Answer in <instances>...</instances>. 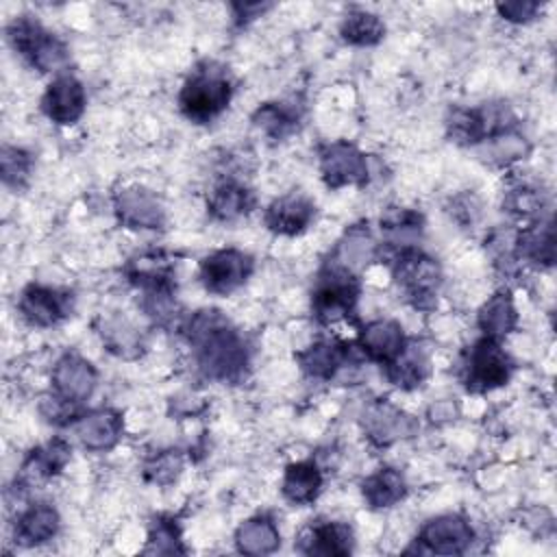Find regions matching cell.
Instances as JSON below:
<instances>
[{
  "mask_svg": "<svg viewBox=\"0 0 557 557\" xmlns=\"http://www.w3.org/2000/svg\"><path fill=\"white\" fill-rule=\"evenodd\" d=\"M144 553L146 555L185 553V546L181 540V527L172 516L159 513L157 518H152V522L148 527V540H146Z\"/></svg>",
  "mask_w": 557,
  "mask_h": 557,
  "instance_id": "37",
  "label": "cell"
},
{
  "mask_svg": "<svg viewBox=\"0 0 557 557\" xmlns=\"http://www.w3.org/2000/svg\"><path fill=\"white\" fill-rule=\"evenodd\" d=\"M74 435L81 442L83 448L91 453H104L111 450L124 433V418L115 409H94L87 413H81L72 422Z\"/></svg>",
  "mask_w": 557,
  "mask_h": 557,
  "instance_id": "18",
  "label": "cell"
},
{
  "mask_svg": "<svg viewBox=\"0 0 557 557\" xmlns=\"http://www.w3.org/2000/svg\"><path fill=\"white\" fill-rule=\"evenodd\" d=\"M513 372V361L498 339H476L461 363V383L472 394H485L507 385Z\"/></svg>",
  "mask_w": 557,
  "mask_h": 557,
  "instance_id": "6",
  "label": "cell"
},
{
  "mask_svg": "<svg viewBox=\"0 0 557 557\" xmlns=\"http://www.w3.org/2000/svg\"><path fill=\"white\" fill-rule=\"evenodd\" d=\"M35 170V157L22 146L4 144L0 150V174L2 183L11 189H24Z\"/></svg>",
  "mask_w": 557,
  "mask_h": 557,
  "instance_id": "36",
  "label": "cell"
},
{
  "mask_svg": "<svg viewBox=\"0 0 557 557\" xmlns=\"http://www.w3.org/2000/svg\"><path fill=\"white\" fill-rule=\"evenodd\" d=\"M235 548L242 555H270L281 546V531L272 516L257 513L235 529Z\"/></svg>",
  "mask_w": 557,
  "mask_h": 557,
  "instance_id": "29",
  "label": "cell"
},
{
  "mask_svg": "<svg viewBox=\"0 0 557 557\" xmlns=\"http://www.w3.org/2000/svg\"><path fill=\"white\" fill-rule=\"evenodd\" d=\"M233 98V78L224 63L205 59L183 81L178 109L194 124L213 122Z\"/></svg>",
  "mask_w": 557,
  "mask_h": 557,
  "instance_id": "2",
  "label": "cell"
},
{
  "mask_svg": "<svg viewBox=\"0 0 557 557\" xmlns=\"http://www.w3.org/2000/svg\"><path fill=\"white\" fill-rule=\"evenodd\" d=\"M381 368L385 370V376L392 385L400 389H416L429 376V370H431L429 352L422 344L407 339L405 348L389 363Z\"/></svg>",
  "mask_w": 557,
  "mask_h": 557,
  "instance_id": "28",
  "label": "cell"
},
{
  "mask_svg": "<svg viewBox=\"0 0 557 557\" xmlns=\"http://www.w3.org/2000/svg\"><path fill=\"white\" fill-rule=\"evenodd\" d=\"M518 324V311L513 298L507 289H498L492 294L476 313V326L481 329L483 337L490 339H505Z\"/></svg>",
  "mask_w": 557,
  "mask_h": 557,
  "instance_id": "31",
  "label": "cell"
},
{
  "mask_svg": "<svg viewBox=\"0 0 557 557\" xmlns=\"http://www.w3.org/2000/svg\"><path fill=\"white\" fill-rule=\"evenodd\" d=\"M124 274L144 294H174L176 289V259L165 250L150 248L133 255Z\"/></svg>",
  "mask_w": 557,
  "mask_h": 557,
  "instance_id": "12",
  "label": "cell"
},
{
  "mask_svg": "<svg viewBox=\"0 0 557 557\" xmlns=\"http://www.w3.org/2000/svg\"><path fill=\"white\" fill-rule=\"evenodd\" d=\"M516 255L537 268H550L555 263V228L553 220H535L522 233L516 235Z\"/></svg>",
  "mask_w": 557,
  "mask_h": 557,
  "instance_id": "30",
  "label": "cell"
},
{
  "mask_svg": "<svg viewBox=\"0 0 557 557\" xmlns=\"http://www.w3.org/2000/svg\"><path fill=\"white\" fill-rule=\"evenodd\" d=\"M429 416L437 422H446V420H455L457 416V407L450 400H440L429 409Z\"/></svg>",
  "mask_w": 557,
  "mask_h": 557,
  "instance_id": "44",
  "label": "cell"
},
{
  "mask_svg": "<svg viewBox=\"0 0 557 557\" xmlns=\"http://www.w3.org/2000/svg\"><path fill=\"white\" fill-rule=\"evenodd\" d=\"M52 394L59 398L81 405L87 398H91L96 385H98V370L91 361L81 357L78 352H63L52 368L50 374Z\"/></svg>",
  "mask_w": 557,
  "mask_h": 557,
  "instance_id": "16",
  "label": "cell"
},
{
  "mask_svg": "<svg viewBox=\"0 0 557 557\" xmlns=\"http://www.w3.org/2000/svg\"><path fill=\"white\" fill-rule=\"evenodd\" d=\"M198 370L220 383H237L250 363L244 335L215 309H200L183 324Z\"/></svg>",
  "mask_w": 557,
  "mask_h": 557,
  "instance_id": "1",
  "label": "cell"
},
{
  "mask_svg": "<svg viewBox=\"0 0 557 557\" xmlns=\"http://www.w3.org/2000/svg\"><path fill=\"white\" fill-rule=\"evenodd\" d=\"M542 9L540 2H533V0H513V2H498L496 4V11L503 20L511 22V24H527L531 22L537 11Z\"/></svg>",
  "mask_w": 557,
  "mask_h": 557,
  "instance_id": "41",
  "label": "cell"
},
{
  "mask_svg": "<svg viewBox=\"0 0 557 557\" xmlns=\"http://www.w3.org/2000/svg\"><path fill=\"white\" fill-rule=\"evenodd\" d=\"M7 39L11 48L39 74H61L70 61L67 44L33 15L13 17L7 24Z\"/></svg>",
  "mask_w": 557,
  "mask_h": 557,
  "instance_id": "3",
  "label": "cell"
},
{
  "mask_svg": "<svg viewBox=\"0 0 557 557\" xmlns=\"http://www.w3.org/2000/svg\"><path fill=\"white\" fill-rule=\"evenodd\" d=\"M352 529L342 520H315L302 531L298 540V550L305 555L346 557L352 553Z\"/></svg>",
  "mask_w": 557,
  "mask_h": 557,
  "instance_id": "19",
  "label": "cell"
},
{
  "mask_svg": "<svg viewBox=\"0 0 557 557\" xmlns=\"http://www.w3.org/2000/svg\"><path fill=\"white\" fill-rule=\"evenodd\" d=\"M183 470V453L178 448L159 450L144 463V479L157 485H170Z\"/></svg>",
  "mask_w": 557,
  "mask_h": 557,
  "instance_id": "39",
  "label": "cell"
},
{
  "mask_svg": "<svg viewBox=\"0 0 557 557\" xmlns=\"http://www.w3.org/2000/svg\"><path fill=\"white\" fill-rule=\"evenodd\" d=\"M61 527V516L50 503H33L13 522V542L24 548L50 542Z\"/></svg>",
  "mask_w": 557,
  "mask_h": 557,
  "instance_id": "21",
  "label": "cell"
},
{
  "mask_svg": "<svg viewBox=\"0 0 557 557\" xmlns=\"http://www.w3.org/2000/svg\"><path fill=\"white\" fill-rule=\"evenodd\" d=\"M361 494L372 509H389L407 496L405 474L392 466L379 468L361 481Z\"/></svg>",
  "mask_w": 557,
  "mask_h": 557,
  "instance_id": "32",
  "label": "cell"
},
{
  "mask_svg": "<svg viewBox=\"0 0 557 557\" xmlns=\"http://www.w3.org/2000/svg\"><path fill=\"white\" fill-rule=\"evenodd\" d=\"M422 213L409 207H387L381 213V231L396 248L413 246L416 237L422 233Z\"/></svg>",
  "mask_w": 557,
  "mask_h": 557,
  "instance_id": "35",
  "label": "cell"
},
{
  "mask_svg": "<svg viewBox=\"0 0 557 557\" xmlns=\"http://www.w3.org/2000/svg\"><path fill=\"white\" fill-rule=\"evenodd\" d=\"M448 213L463 226H472L481 218V202L474 194H459L450 200Z\"/></svg>",
  "mask_w": 557,
  "mask_h": 557,
  "instance_id": "42",
  "label": "cell"
},
{
  "mask_svg": "<svg viewBox=\"0 0 557 557\" xmlns=\"http://www.w3.org/2000/svg\"><path fill=\"white\" fill-rule=\"evenodd\" d=\"M416 540L429 553L461 555L474 542V529L461 513H442L426 520Z\"/></svg>",
  "mask_w": 557,
  "mask_h": 557,
  "instance_id": "14",
  "label": "cell"
},
{
  "mask_svg": "<svg viewBox=\"0 0 557 557\" xmlns=\"http://www.w3.org/2000/svg\"><path fill=\"white\" fill-rule=\"evenodd\" d=\"M74 296L67 289L30 283L20 292L17 311L22 320L37 329H50L72 315Z\"/></svg>",
  "mask_w": 557,
  "mask_h": 557,
  "instance_id": "10",
  "label": "cell"
},
{
  "mask_svg": "<svg viewBox=\"0 0 557 557\" xmlns=\"http://www.w3.org/2000/svg\"><path fill=\"white\" fill-rule=\"evenodd\" d=\"M361 429L374 446H389L411 437L418 431V422L389 400H372L361 413Z\"/></svg>",
  "mask_w": 557,
  "mask_h": 557,
  "instance_id": "15",
  "label": "cell"
},
{
  "mask_svg": "<svg viewBox=\"0 0 557 557\" xmlns=\"http://www.w3.org/2000/svg\"><path fill=\"white\" fill-rule=\"evenodd\" d=\"M516 128V115L507 102H485L481 107H457L446 117L450 141L461 146H479L505 131Z\"/></svg>",
  "mask_w": 557,
  "mask_h": 557,
  "instance_id": "5",
  "label": "cell"
},
{
  "mask_svg": "<svg viewBox=\"0 0 557 557\" xmlns=\"http://www.w3.org/2000/svg\"><path fill=\"white\" fill-rule=\"evenodd\" d=\"M359 300L357 276L326 263L318 276V283L311 294V311L322 324H333L346 320L355 313Z\"/></svg>",
  "mask_w": 557,
  "mask_h": 557,
  "instance_id": "7",
  "label": "cell"
},
{
  "mask_svg": "<svg viewBox=\"0 0 557 557\" xmlns=\"http://www.w3.org/2000/svg\"><path fill=\"white\" fill-rule=\"evenodd\" d=\"M265 9H270V4H261V2H244V4H233L235 17L239 22H250L255 17H259Z\"/></svg>",
  "mask_w": 557,
  "mask_h": 557,
  "instance_id": "43",
  "label": "cell"
},
{
  "mask_svg": "<svg viewBox=\"0 0 557 557\" xmlns=\"http://www.w3.org/2000/svg\"><path fill=\"white\" fill-rule=\"evenodd\" d=\"M529 152V141L524 135H520L516 128L513 131H505L487 141H483V157L485 161L505 168L511 165L520 159H524V154Z\"/></svg>",
  "mask_w": 557,
  "mask_h": 557,
  "instance_id": "38",
  "label": "cell"
},
{
  "mask_svg": "<svg viewBox=\"0 0 557 557\" xmlns=\"http://www.w3.org/2000/svg\"><path fill=\"white\" fill-rule=\"evenodd\" d=\"M252 207H255L252 191L235 178H224L215 183L207 196V213L218 222L239 220L248 215Z\"/></svg>",
  "mask_w": 557,
  "mask_h": 557,
  "instance_id": "24",
  "label": "cell"
},
{
  "mask_svg": "<svg viewBox=\"0 0 557 557\" xmlns=\"http://www.w3.org/2000/svg\"><path fill=\"white\" fill-rule=\"evenodd\" d=\"M376 250H379V244L372 231L368 228V224H352L350 228H346V233L337 242V248L329 263L357 276L363 268L372 263V259L376 257Z\"/></svg>",
  "mask_w": 557,
  "mask_h": 557,
  "instance_id": "23",
  "label": "cell"
},
{
  "mask_svg": "<svg viewBox=\"0 0 557 557\" xmlns=\"http://www.w3.org/2000/svg\"><path fill=\"white\" fill-rule=\"evenodd\" d=\"M85 109H87L85 85L72 72L54 74V78L50 81V85L41 96L44 115L59 126H72L83 117Z\"/></svg>",
  "mask_w": 557,
  "mask_h": 557,
  "instance_id": "13",
  "label": "cell"
},
{
  "mask_svg": "<svg viewBox=\"0 0 557 557\" xmlns=\"http://www.w3.org/2000/svg\"><path fill=\"white\" fill-rule=\"evenodd\" d=\"M96 333L100 335L102 346L120 359H137L146 348L144 335L139 333V329L122 315L98 318Z\"/></svg>",
  "mask_w": 557,
  "mask_h": 557,
  "instance_id": "25",
  "label": "cell"
},
{
  "mask_svg": "<svg viewBox=\"0 0 557 557\" xmlns=\"http://www.w3.org/2000/svg\"><path fill=\"white\" fill-rule=\"evenodd\" d=\"M389 270L405 298L416 309H433L442 285V268L437 259L418 246L396 248L389 259Z\"/></svg>",
  "mask_w": 557,
  "mask_h": 557,
  "instance_id": "4",
  "label": "cell"
},
{
  "mask_svg": "<svg viewBox=\"0 0 557 557\" xmlns=\"http://www.w3.org/2000/svg\"><path fill=\"white\" fill-rule=\"evenodd\" d=\"M255 259L239 248H220L202 257L198 276L207 292L228 296L239 289L252 274Z\"/></svg>",
  "mask_w": 557,
  "mask_h": 557,
  "instance_id": "9",
  "label": "cell"
},
{
  "mask_svg": "<svg viewBox=\"0 0 557 557\" xmlns=\"http://www.w3.org/2000/svg\"><path fill=\"white\" fill-rule=\"evenodd\" d=\"M302 372L311 379H333L348 359V346L333 337H322L296 355Z\"/></svg>",
  "mask_w": 557,
  "mask_h": 557,
  "instance_id": "26",
  "label": "cell"
},
{
  "mask_svg": "<svg viewBox=\"0 0 557 557\" xmlns=\"http://www.w3.org/2000/svg\"><path fill=\"white\" fill-rule=\"evenodd\" d=\"M313 220H315V202L300 191H287L274 198L263 211V224L274 235H287V237L300 235L309 228Z\"/></svg>",
  "mask_w": 557,
  "mask_h": 557,
  "instance_id": "17",
  "label": "cell"
},
{
  "mask_svg": "<svg viewBox=\"0 0 557 557\" xmlns=\"http://www.w3.org/2000/svg\"><path fill=\"white\" fill-rule=\"evenodd\" d=\"M70 457H72V446L63 437H52L26 453L15 481L20 485L48 481L67 466Z\"/></svg>",
  "mask_w": 557,
  "mask_h": 557,
  "instance_id": "20",
  "label": "cell"
},
{
  "mask_svg": "<svg viewBox=\"0 0 557 557\" xmlns=\"http://www.w3.org/2000/svg\"><path fill=\"white\" fill-rule=\"evenodd\" d=\"M318 168L329 189L363 187L370 181L368 157L350 141H329L320 146Z\"/></svg>",
  "mask_w": 557,
  "mask_h": 557,
  "instance_id": "8",
  "label": "cell"
},
{
  "mask_svg": "<svg viewBox=\"0 0 557 557\" xmlns=\"http://www.w3.org/2000/svg\"><path fill=\"white\" fill-rule=\"evenodd\" d=\"M113 211L124 228L157 231L165 226V207L161 198L141 185H128L115 191Z\"/></svg>",
  "mask_w": 557,
  "mask_h": 557,
  "instance_id": "11",
  "label": "cell"
},
{
  "mask_svg": "<svg viewBox=\"0 0 557 557\" xmlns=\"http://www.w3.org/2000/svg\"><path fill=\"white\" fill-rule=\"evenodd\" d=\"M322 470L313 459L294 461L283 472L281 494L289 505L305 507L318 498V494L322 492Z\"/></svg>",
  "mask_w": 557,
  "mask_h": 557,
  "instance_id": "27",
  "label": "cell"
},
{
  "mask_svg": "<svg viewBox=\"0 0 557 557\" xmlns=\"http://www.w3.org/2000/svg\"><path fill=\"white\" fill-rule=\"evenodd\" d=\"M361 352L381 366L389 363L407 344L405 329L396 320H372L359 331L357 339Z\"/></svg>",
  "mask_w": 557,
  "mask_h": 557,
  "instance_id": "22",
  "label": "cell"
},
{
  "mask_svg": "<svg viewBox=\"0 0 557 557\" xmlns=\"http://www.w3.org/2000/svg\"><path fill=\"white\" fill-rule=\"evenodd\" d=\"M503 207L513 213L516 218H535L540 220V213H542V207H544V200H542V191H537V187H531V185H518L513 187Z\"/></svg>",
  "mask_w": 557,
  "mask_h": 557,
  "instance_id": "40",
  "label": "cell"
},
{
  "mask_svg": "<svg viewBox=\"0 0 557 557\" xmlns=\"http://www.w3.org/2000/svg\"><path fill=\"white\" fill-rule=\"evenodd\" d=\"M339 37L348 46H376L385 37V22L368 9H350L339 24Z\"/></svg>",
  "mask_w": 557,
  "mask_h": 557,
  "instance_id": "34",
  "label": "cell"
},
{
  "mask_svg": "<svg viewBox=\"0 0 557 557\" xmlns=\"http://www.w3.org/2000/svg\"><path fill=\"white\" fill-rule=\"evenodd\" d=\"M300 122V107L294 100L265 102L252 113V124L272 139H285Z\"/></svg>",
  "mask_w": 557,
  "mask_h": 557,
  "instance_id": "33",
  "label": "cell"
}]
</instances>
